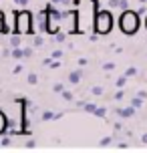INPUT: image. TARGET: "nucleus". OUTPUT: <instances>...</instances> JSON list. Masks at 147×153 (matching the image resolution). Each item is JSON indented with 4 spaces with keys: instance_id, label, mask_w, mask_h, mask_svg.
Instances as JSON below:
<instances>
[{
    "instance_id": "f257e3e1",
    "label": "nucleus",
    "mask_w": 147,
    "mask_h": 153,
    "mask_svg": "<svg viewBox=\"0 0 147 153\" xmlns=\"http://www.w3.org/2000/svg\"><path fill=\"white\" fill-rule=\"evenodd\" d=\"M119 28L123 34H135L139 30V14L135 10H121V16H119Z\"/></svg>"
},
{
    "instance_id": "f03ea898",
    "label": "nucleus",
    "mask_w": 147,
    "mask_h": 153,
    "mask_svg": "<svg viewBox=\"0 0 147 153\" xmlns=\"http://www.w3.org/2000/svg\"><path fill=\"white\" fill-rule=\"evenodd\" d=\"M14 32H18V34H34V22H32V12L30 10L16 12Z\"/></svg>"
},
{
    "instance_id": "7ed1b4c3",
    "label": "nucleus",
    "mask_w": 147,
    "mask_h": 153,
    "mask_svg": "<svg viewBox=\"0 0 147 153\" xmlns=\"http://www.w3.org/2000/svg\"><path fill=\"white\" fill-rule=\"evenodd\" d=\"M111 30H113V14L109 10H99L95 16V32L109 34Z\"/></svg>"
},
{
    "instance_id": "20e7f679",
    "label": "nucleus",
    "mask_w": 147,
    "mask_h": 153,
    "mask_svg": "<svg viewBox=\"0 0 147 153\" xmlns=\"http://www.w3.org/2000/svg\"><path fill=\"white\" fill-rule=\"evenodd\" d=\"M135 111H137V109L133 107V105H129V107H119V109H115V113H117V117H119V119H131L133 115H135Z\"/></svg>"
},
{
    "instance_id": "39448f33",
    "label": "nucleus",
    "mask_w": 147,
    "mask_h": 153,
    "mask_svg": "<svg viewBox=\"0 0 147 153\" xmlns=\"http://www.w3.org/2000/svg\"><path fill=\"white\" fill-rule=\"evenodd\" d=\"M83 79V73L81 71H71L69 73V85H79Z\"/></svg>"
},
{
    "instance_id": "423d86ee",
    "label": "nucleus",
    "mask_w": 147,
    "mask_h": 153,
    "mask_svg": "<svg viewBox=\"0 0 147 153\" xmlns=\"http://www.w3.org/2000/svg\"><path fill=\"white\" fill-rule=\"evenodd\" d=\"M8 129V119H6V115H4V111L0 109V135H4Z\"/></svg>"
},
{
    "instance_id": "0eeeda50",
    "label": "nucleus",
    "mask_w": 147,
    "mask_h": 153,
    "mask_svg": "<svg viewBox=\"0 0 147 153\" xmlns=\"http://www.w3.org/2000/svg\"><path fill=\"white\" fill-rule=\"evenodd\" d=\"M8 42H10V46H12V48H16V46H20V42H22V34H18V32H14V34L10 36V40H8Z\"/></svg>"
},
{
    "instance_id": "6e6552de",
    "label": "nucleus",
    "mask_w": 147,
    "mask_h": 153,
    "mask_svg": "<svg viewBox=\"0 0 147 153\" xmlns=\"http://www.w3.org/2000/svg\"><path fill=\"white\" fill-rule=\"evenodd\" d=\"M103 93H105V89H103L101 85H95V87H91V95H93V97H101Z\"/></svg>"
},
{
    "instance_id": "1a4fd4ad",
    "label": "nucleus",
    "mask_w": 147,
    "mask_h": 153,
    "mask_svg": "<svg viewBox=\"0 0 147 153\" xmlns=\"http://www.w3.org/2000/svg\"><path fill=\"white\" fill-rule=\"evenodd\" d=\"M54 111H42V115H40V119H42V121H53L54 119Z\"/></svg>"
},
{
    "instance_id": "9d476101",
    "label": "nucleus",
    "mask_w": 147,
    "mask_h": 153,
    "mask_svg": "<svg viewBox=\"0 0 147 153\" xmlns=\"http://www.w3.org/2000/svg\"><path fill=\"white\" fill-rule=\"evenodd\" d=\"M131 105L135 109H141V107H143V97H139V95H137V97H133V99H131Z\"/></svg>"
},
{
    "instance_id": "9b49d317",
    "label": "nucleus",
    "mask_w": 147,
    "mask_h": 153,
    "mask_svg": "<svg viewBox=\"0 0 147 153\" xmlns=\"http://www.w3.org/2000/svg\"><path fill=\"white\" fill-rule=\"evenodd\" d=\"M10 54H12L14 59H18V61H20V59H24V54H22V48H20V46H16V48H12V51H10Z\"/></svg>"
},
{
    "instance_id": "f8f14e48",
    "label": "nucleus",
    "mask_w": 147,
    "mask_h": 153,
    "mask_svg": "<svg viewBox=\"0 0 147 153\" xmlns=\"http://www.w3.org/2000/svg\"><path fill=\"white\" fill-rule=\"evenodd\" d=\"M127 79H129V76H127V75H121V76H119V79H117V81H115L117 89H123V87H125V83H127Z\"/></svg>"
},
{
    "instance_id": "ddd939ff",
    "label": "nucleus",
    "mask_w": 147,
    "mask_h": 153,
    "mask_svg": "<svg viewBox=\"0 0 147 153\" xmlns=\"http://www.w3.org/2000/svg\"><path fill=\"white\" fill-rule=\"evenodd\" d=\"M26 81H28V85H36L39 83V75H36V73H28Z\"/></svg>"
},
{
    "instance_id": "4468645a",
    "label": "nucleus",
    "mask_w": 147,
    "mask_h": 153,
    "mask_svg": "<svg viewBox=\"0 0 147 153\" xmlns=\"http://www.w3.org/2000/svg\"><path fill=\"white\" fill-rule=\"evenodd\" d=\"M111 143H113V137H111V135H107V137H103V139L99 141V145H101V147H109Z\"/></svg>"
},
{
    "instance_id": "2eb2a0df",
    "label": "nucleus",
    "mask_w": 147,
    "mask_h": 153,
    "mask_svg": "<svg viewBox=\"0 0 147 153\" xmlns=\"http://www.w3.org/2000/svg\"><path fill=\"white\" fill-rule=\"evenodd\" d=\"M93 115H95V117H99V119H103V117L107 115V109H105V107H97Z\"/></svg>"
},
{
    "instance_id": "dca6fc26",
    "label": "nucleus",
    "mask_w": 147,
    "mask_h": 153,
    "mask_svg": "<svg viewBox=\"0 0 147 153\" xmlns=\"http://www.w3.org/2000/svg\"><path fill=\"white\" fill-rule=\"evenodd\" d=\"M53 36H54V40H56V42H65V40H67V34H65V32H59V30L54 32Z\"/></svg>"
},
{
    "instance_id": "f3484780",
    "label": "nucleus",
    "mask_w": 147,
    "mask_h": 153,
    "mask_svg": "<svg viewBox=\"0 0 147 153\" xmlns=\"http://www.w3.org/2000/svg\"><path fill=\"white\" fill-rule=\"evenodd\" d=\"M62 91H65V85H62V83H54V85H53V93L61 95Z\"/></svg>"
},
{
    "instance_id": "a211bd4d",
    "label": "nucleus",
    "mask_w": 147,
    "mask_h": 153,
    "mask_svg": "<svg viewBox=\"0 0 147 153\" xmlns=\"http://www.w3.org/2000/svg\"><path fill=\"white\" fill-rule=\"evenodd\" d=\"M61 97H62V101H73V99H75V97H73V93L67 91V89H65V91L61 93Z\"/></svg>"
},
{
    "instance_id": "6ab92c4d",
    "label": "nucleus",
    "mask_w": 147,
    "mask_h": 153,
    "mask_svg": "<svg viewBox=\"0 0 147 153\" xmlns=\"http://www.w3.org/2000/svg\"><path fill=\"white\" fill-rule=\"evenodd\" d=\"M103 71H105V73L115 71V62H103Z\"/></svg>"
},
{
    "instance_id": "aec40b11",
    "label": "nucleus",
    "mask_w": 147,
    "mask_h": 153,
    "mask_svg": "<svg viewBox=\"0 0 147 153\" xmlns=\"http://www.w3.org/2000/svg\"><path fill=\"white\" fill-rule=\"evenodd\" d=\"M87 111V113H95V109H97V105H93V103H85V107H83Z\"/></svg>"
},
{
    "instance_id": "412c9836",
    "label": "nucleus",
    "mask_w": 147,
    "mask_h": 153,
    "mask_svg": "<svg viewBox=\"0 0 147 153\" xmlns=\"http://www.w3.org/2000/svg\"><path fill=\"white\" fill-rule=\"evenodd\" d=\"M6 32H8V26L4 22V18H0V34H6Z\"/></svg>"
},
{
    "instance_id": "4be33fe9",
    "label": "nucleus",
    "mask_w": 147,
    "mask_h": 153,
    "mask_svg": "<svg viewBox=\"0 0 147 153\" xmlns=\"http://www.w3.org/2000/svg\"><path fill=\"white\" fill-rule=\"evenodd\" d=\"M10 143H12V139L8 137V135H4V137H2V141H0V145H2V147H8Z\"/></svg>"
},
{
    "instance_id": "5701e85b",
    "label": "nucleus",
    "mask_w": 147,
    "mask_h": 153,
    "mask_svg": "<svg viewBox=\"0 0 147 153\" xmlns=\"http://www.w3.org/2000/svg\"><path fill=\"white\" fill-rule=\"evenodd\" d=\"M32 42H34V46H42V45H45V38H42V36H34Z\"/></svg>"
},
{
    "instance_id": "b1692460",
    "label": "nucleus",
    "mask_w": 147,
    "mask_h": 153,
    "mask_svg": "<svg viewBox=\"0 0 147 153\" xmlns=\"http://www.w3.org/2000/svg\"><path fill=\"white\" fill-rule=\"evenodd\" d=\"M50 56L59 61V59H62V51H61V48H56V51H53V54H50Z\"/></svg>"
},
{
    "instance_id": "393cba45",
    "label": "nucleus",
    "mask_w": 147,
    "mask_h": 153,
    "mask_svg": "<svg viewBox=\"0 0 147 153\" xmlns=\"http://www.w3.org/2000/svg\"><path fill=\"white\" fill-rule=\"evenodd\" d=\"M125 75H127V76H135V75H137V69H135V67H129V69L125 71Z\"/></svg>"
},
{
    "instance_id": "a878e982",
    "label": "nucleus",
    "mask_w": 147,
    "mask_h": 153,
    "mask_svg": "<svg viewBox=\"0 0 147 153\" xmlns=\"http://www.w3.org/2000/svg\"><path fill=\"white\" fill-rule=\"evenodd\" d=\"M123 97H125V93L121 91V89H119V91H117L115 95H113V99H115V101H121V99H123Z\"/></svg>"
},
{
    "instance_id": "bb28decb",
    "label": "nucleus",
    "mask_w": 147,
    "mask_h": 153,
    "mask_svg": "<svg viewBox=\"0 0 147 153\" xmlns=\"http://www.w3.org/2000/svg\"><path fill=\"white\" fill-rule=\"evenodd\" d=\"M107 6H109V8H119V0H109Z\"/></svg>"
},
{
    "instance_id": "cd10ccee",
    "label": "nucleus",
    "mask_w": 147,
    "mask_h": 153,
    "mask_svg": "<svg viewBox=\"0 0 147 153\" xmlns=\"http://www.w3.org/2000/svg\"><path fill=\"white\" fill-rule=\"evenodd\" d=\"M22 54H24V59H30L32 56V48H22Z\"/></svg>"
},
{
    "instance_id": "c85d7f7f",
    "label": "nucleus",
    "mask_w": 147,
    "mask_h": 153,
    "mask_svg": "<svg viewBox=\"0 0 147 153\" xmlns=\"http://www.w3.org/2000/svg\"><path fill=\"white\" fill-rule=\"evenodd\" d=\"M77 65H79V67H87V65H89V61H87L85 56H81V59L77 61Z\"/></svg>"
},
{
    "instance_id": "c756f323",
    "label": "nucleus",
    "mask_w": 147,
    "mask_h": 153,
    "mask_svg": "<svg viewBox=\"0 0 147 153\" xmlns=\"http://www.w3.org/2000/svg\"><path fill=\"white\" fill-rule=\"evenodd\" d=\"M16 4H18V6H22V8H26L28 6V0H14Z\"/></svg>"
},
{
    "instance_id": "7c9ffc66",
    "label": "nucleus",
    "mask_w": 147,
    "mask_h": 153,
    "mask_svg": "<svg viewBox=\"0 0 147 153\" xmlns=\"http://www.w3.org/2000/svg\"><path fill=\"white\" fill-rule=\"evenodd\" d=\"M24 147H26V149H34V147H36V143L30 139V141H26V145H24Z\"/></svg>"
},
{
    "instance_id": "2f4dec72",
    "label": "nucleus",
    "mask_w": 147,
    "mask_h": 153,
    "mask_svg": "<svg viewBox=\"0 0 147 153\" xmlns=\"http://www.w3.org/2000/svg\"><path fill=\"white\" fill-rule=\"evenodd\" d=\"M69 4H73V0H61L59 2V6H69Z\"/></svg>"
},
{
    "instance_id": "473e14b6",
    "label": "nucleus",
    "mask_w": 147,
    "mask_h": 153,
    "mask_svg": "<svg viewBox=\"0 0 147 153\" xmlns=\"http://www.w3.org/2000/svg\"><path fill=\"white\" fill-rule=\"evenodd\" d=\"M20 71H22V65H16V67H14V71H12V73H14V75H18Z\"/></svg>"
},
{
    "instance_id": "72a5a7b5",
    "label": "nucleus",
    "mask_w": 147,
    "mask_h": 153,
    "mask_svg": "<svg viewBox=\"0 0 147 153\" xmlns=\"http://www.w3.org/2000/svg\"><path fill=\"white\" fill-rule=\"evenodd\" d=\"M113 127H115V131H121V129H123V125H121V123H119V121H117L115 125H113Z\"/></svg>"
},
{
    "instance_id": "f704fd0d",
    "label": "nucleus",
    "mask_w": 147,
    "mask_h": 153,
    "mask_svg": "<svg viewBox=\"0 0 147 153\" xmlns=\"http://www.w3.org/2000/svg\"><path fill=\"white\" fill-rule=\"evenodd\" d=\"M141 143H143V145H147V133H143V135H141Z\"/></svg>"
},
{
    "instance_id": "c9c22d12",
    "label": "nucleus",
    "mask_w": 147,
    "mask_h": 153,
    "mask_svg": "<svg viewBox=\"0 0 147 153\" xmlns=\"http://www.w3.org/2000/svg\"><path fill=\"white\" fill-rule=\"evenodd\" d=\"M137 2H139L141 6H145V4H147V0H137Z\"/></svg>"
},
{
    "instance_id": "e433bc0d",
    "label": "nucleus",
    "mask_w": 147,
    "mask_h": 153,
    "mask_svg": "<svg viewBox=\"0 0 147 153\" xmlns=\"http://www.w3.org/2000/svg\"><path fill=\"white\" fill-rule=\"evenodd\" d=\"M59 2H61V0H50V4H56V6H59Z\"/></svg>"
},
{
    "instance_id": "4c0bfd02",
    "label": "nucleus",
    "mask_w": 147,
    "mask_h": 153,
    "mask_svg": "<svg viewBox=\"0 0 147 153\" xmlns=\"http://www.w3.org/2000/svg\"><path fill=\"white\" fill-rule=\"evenodd\" d=\"M0 18H4V14H2V10H0Z\"/></svg>"
},
{
    "instance_id": "58836bf2",
    "label": "nucleus",
    "mask_w": 147,
    "mask_h": 153,
    "mask_svg": "<svg viewBox=\"0 0 147 153\" xmlns=\"http://www.w3.org/2000/svg\"><path fill=\"white\" fill-rule=\"evenodd\" d=\"M145 28H147V16H145Z\"/></svg>"
},
{
    "instance_id": "ea45409f",
    "label": "nucleus",
    "mask_w": 147,
    "mask_h": 153,
    "mask_svg": "<svg viewBox=\"0 0 147 153\" xmlns=\"http://www.w3.org/2000/svg\"><path fill=\"white\" fill-rule=\"evenodd\" d=\"M145 54H147V53H145Z\"/></svg>"
}]
</instances>
